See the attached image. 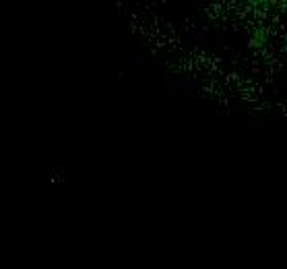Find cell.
Returning a JSON list of instances; mask_svg holds the SVG:
<instances>
[{
	"mask_svg": "<svg viewBox=\"0 0 287 269\" xmlns=\"http://www.w3.org/2000/svg\"><path fill=\"white\" fill-rule=\"evenodd\" d=\"M209 37V29H207V25H201L199 29H193L188 33V40L190 42H205Z\"/></svg>",
	"mask_w": 287,
	"mask_h": 269,
	"instance_id": "obj_1",
	"label": "cell"
},
{
	"mask_svg": "<svg viewBox=\"0 0 287 269\" xmlns=\"http://www.w3.org/2000/svg\"><path fill=\"white\" fill-rule=\"evenodd\" d=\"M135 64H145V60H143V56H139V54H135V60H132Z\"/></svg>",
	"mask_w": 287,
	"mask_h": 269,
	"instance_id": "obj_2",
	"label": "cell"
}]
</instances>
